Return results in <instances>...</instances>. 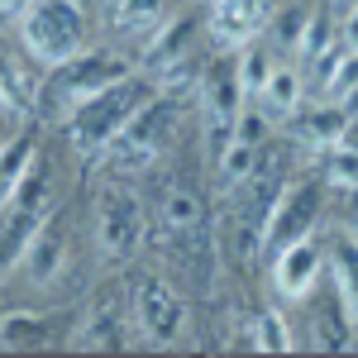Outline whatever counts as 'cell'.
<instances>
[{
	"mask_svg": "<svg viewBox=\"0 0 358 358\" xmlns=\"http://www.w3.org/2000/svg\"><path fill=\"white\" fill-rule=\"evenodd\" d=\"M148 239V215H143V196H138L134 177H115L96 196V244L106 263H129Z\"/></svg>",
	"mask_w": 358,
	"mask_h": 358,
	"instance_id": "obj_5",
	"label": "cell"
},
{
	"mask_svg": "<svg viewBox=\"0 0 358 358\" xmlns=\"http://www.w3.org/2000/svg\"><path fill=\"white\" fill-rule=\"evenodd\" d=\"M334 38H339V29H334V10H310L306 24H301V38H296V57L310 62V57L325 53Z\"/></svg>",
	"mask_w": 358,
	"mask_h": 358,
	"instance_id": "obj_23",
	"label": "cell"
},
{
	"mask_svg": "<svg viewBox=\"0 0 358 358\" xmlns=\"http://www.w3.org/2000/svg\"><path fill=\"white\" fill-rule=\"evenodd\" d=\"M129 310H134V330L143 334V344H153V349L177 344V339L187 334V325H192L182 292H177L167 277H153V273H143L134 282V292H129Z\"/></svg>",
	"mask_w": 358,
	"mask_h": 358,
	"instance_id": "obj_7",
	"label": "cell"
},
{
	"mask_svg": "<svg viewBox=\"0 0 358 358\" xmlns=\"http://www.w3.org/2000/svg\"><path fill=\"white\" fill-rule=\"evenodd\" d=\"M268 72H273V57L263 53V48H253V43H244V53H239V86H244V101L258 96V86L268 82Z\"/></svg>",
	"mask_w": 358,
	"mask_h": 358,
	"instance_id": "obj_25",
	"label": "cell"
},
{
	"mask_svg": "<svg viewBox=\"0 0 358 358\" xmlns=\"http://www.w3.org/2000/svg\"><path fill=\"white\" fill-rule=\"evenodd\" d=\"M354 349H358V325H354Z\"/></svg>",
	"mask_w": 358,
	"mask_h": 358,
	"instance_id": "obj_30",
	"label": "cell"
},
{
	"mask_svg": "<svg viewBox=\"0 0 358 358\" xmlns=\"http://www.w3.org/2000/svg\"><path fill=\"white\" fill-rule=\"evenodd\" d=\"M253 163H258V148L244 143V138H229V143H224V153L215 158V192L229 196L248 172H253Z\"/></svg>",
	"mask_w": 358,
	"mask_h": 358,
	"instance_id": "obj_20",
	"label": "cell"
},
{
	"mask_svg": "<svg viewBox=\"0 0 358 358\" xmlns=\"http://www.w3.org/2000/svg\"><path fill=\"white\" fill-rule=\"evenodd\" d=\"M330 273H334V301L344 306V320L358 325V239H339L330 248Z\"/></svg>",
	"mask_w": 358,
	"mask_h": 358,
	"instance_id": "obj_16",
	"label": "cell"
},
{
	"mask_svg": "<svg viewBox=\"0 0 358 358\" xmlns=\"http://www.w3.org/2000/svg\"><path fill=\"white\" fill-rule=\"evenodd\" d=\"M129 72H134V67L120 53H110V48H82L77 57H67V62H57V67L43 72V86H38L34 110L53 115V120H67L82 101H91L96 91H106L110 82L129 77Z\"/></svg>",
	"mask_w": 358,
	"mask_h": 358,
	"instance_id": "obj_3",
	"label": "cell"
},
{
	"mask_svg": "<svg viewBox=\"0 0 358 358\" xmlns=\"http://www.w3.org/2000/svg\"><path fill=\"white\" fill-rule=\"evenodd\" d=\"M24 5H29V0H0V15H20Z\"/></svg>",
	"mask_w": 358,
	"mask_h": 358,
	"instance_id": "obj_26",
	"label": "cell"
},
{
	"mask_svg": "<svg viewBox=\"0 0 358 358\" xmlns=\"http://www.w3.org/2000/svg\"><path fill=\"white\" fill-rule=\"evenodd\" d=\"M349 48H358V10H349Z\"/></svg>",
	"mask_w": 358,
	"mask_h": 358,
	"instance_id": "obj_27",
	"label": "cell"
},
{
	"mask_svg": "<svg viewBox=\"0 0 358 358\" xmlns=\"http://www.w3.org/2000/svg\"><path fill=\"white\" fill-rule=\"evenodd\" d=\"M248 106L263 115L268 124H287V120H292V115L306 106V82H301V72H296L292 62H273L268 82L258 86V96H253Z\"/></svg>",
	"mask_w": 358,
	"mask_h": 358,
	"instance_id": "obj_12",
	"label": "cell"
},
{
	"mask_svg": "<svg viewBox=\"0 0 358 358\" xmlns=\"http://www.w3.org/2000/svg\"><path fill=\"white\" fill-rule=\"evenodd\" d=\"M20 273L29 277V287H53L62 263H67V234H62V215L48 206V215L38 220V229L29 234V244L20 248Z\"/></svg>",
	"mask_w": 358,
	"mask_h": 358,
	"instance_id": "obj_10",
	"label": "cell"
},
{
	"mask_svg": "<svg viewBox=\"0 0 358 358\" xmlns=\"http://www.w3.org/2000/svg\"><path fill=\"white\" fill-rule=\"evenodd\" d=\"M192 24H196L192 15H172L167 24H153V38L143 43L138 67H143L148 77H158V72H167V67H172V62L192 57V34H196Z\"/></svg>",
	"mask_w": 358,
	"mask_h": 358,
	"instance_id": "obj_14",
	"label": "cell"
},
{
	"mask_svg": "<svg viewBox=\"0 0 358 358\" xmlns=\"http://www.w3.org/2000/svg\"><path fill=\"white\" fill-rule=\"evenodd\" d=\"M210 5H215L210 10V38L220 48H244V43H253L277 10V0H210Z\"/></svg>",
	"mask_w": 358,
	"mask_h": 358,
	"instance_id": "obj_11",
	"label": "cell"
},
{
	"mask_svg": "<svg viewBox=\"0 0 358 358\" xmlns=\"http://www.w3.org/2000/svg\"><path fill=\"white\" fill-rule=\"evenodd\" d=\"M282 187H287V177H277V167H263V158H258L253 172L224 196V201H229L224 244H229V253H234L239 263H248L253 253H263V229H268V215H273Z\"/></svg>",
	"mask_w": 358,
	"mask_h": 358,
	"instance_id": "obj_6",
	"label": "cell"
},
{
	"mask_svg": "<svg viewBox=\"0 0 358 358\" xmlns=\"http://www.w3.org/2000/svg\"><path fill=\"white\" fill-rule=\"evenodd\" d=\"M153 91H158V86H153L148 72H129V77L110 82L106 91H96L91 101H82L77 110L67 115V143H72L77 153H86V158L101 153V148L129 124V115H134Z\"/></svg>",
	"mask_w": 358,
	"mask_h": 358,
	"instance_id": "obj_2",
	"label": "cell"
},
{
	"mask_svg": "<svg viewBox=\"0 0 358 358\" xmlns=\"http://www.w3.org/2000/svg\"><path fill=\"white\" fill-rule=\"evenodd\" d=\"M29 163H34V143H29L24 134L10 138V143L0 148V210L10 206V196H15V187H20V177L29 172Z\"/></svg>",
	"mask_w": 358,
	"mask_h": 358,
	"instance_id": "obj_22",
	"label": "cell"
},
{
	"mask_svg": "<svg viewBox=\"0 0 358 358\" xmlns=\"http://www.w3.org/2000/svg\"><path fill=\"white\" fill-rule=\"evenodd\" d=\"M315 167H320V177L339 187V192H358V143L349 138H330L320 153H315Z\"/></svg>",
	"mask_w": 358,
	"mask_h": 358,
	"instance_id": "obj_17",
	"label": "cell"
},
{
	"mask_svg": "<svg viewBox=\"0 0 358 358\" xmlns=\"http://www.w3.org/2000/svg\"><path fill=\"white\" fill-rule=\"evenodd\" d=\"M248 339H253V349H268V354H292L296 349V339L287 334V320L277 315V310H258L253 320H248Z\"/></svg>",
	"mask_w": 358,
	"mask_h": 358,
	"instance_id": "obj_24",
	"label": "cell"
},
{
	"mask_svg": "<svg viewBox=\"0 0 358 358\" xmlns=\"http://www.w3.org/2000/svg\"><path fill=\"white\" fill-rule=\"evenodd\" d=\"M106 10V24L120 29V34H138V29H153L163 20L167 0H101Z\"/></svg>",
	"mask_w": 358,
	"mask_h": 358,
	"instance_id": "obj_18",
	"label": "cell"
},
{
	"mask_svg": "<svg viewBox=\"0 0 358 358\" xmlns=\"http://www.w3.org/2000/svg\"><path fill=\"white\" fill-rule=\"evenodd\" d=\"M334 15H349V10H358V0H330Z\"/></svg>",
	"mask_w": 358,
	"mask_h": 358,
	"instance_id": "obj_29",
	"label": "cell"
},
{
	"mask_svg": "<svg viewBox=\"0 0 358 358\" xmlns=\"http://www.w3.org/2000/svg\"><path fill=\"white\" fill-rule=\"evenodd\" d=\"M20 43L38 67H57L86 48V15L77 0H29L20 10Z\"/></svg>",
	"mask_w": 358,
	"mask_h": 358,
	"instance_id": "obj_4",
	"label": "cell"
},
{
	"mask_svg": "<svg viewBox=\"0 0 358 358\" xmlns=\"http://www.w3.org/2000/svg\"><path fill=\"white\" fill-rule=\"evenodd\" d=\"M201 224H206V201L192 187H167L163 206H158V229L167 239H177V234H192Z\"/></svg>",
	"mask_w": 358,
	"mask_h": 358,
	"instance_id": "obj_15",
	"label": "cell"
},
{
	"mask_svg": "<svg viewBox=\"0 0 358 358\" xmlns=\"http://www.w3.org/2000/svg\"><path fill=\"white\" fill-rule=\"evenodd\" d=\"M77 349H115L120 344V287L106 282V287H96L91 292V301H86V315L82 325H77V339H72Z\"/></svg>",
	"mask_w": 358,
	"mask_h": 358,
	"instance_id": "obj_13",
	"label": "cell"
},
{
	"mask_svg": "<svg viewBox=\"0 0 358 358\" xmlns=\"http://www.w3.org/2000/svg\"><path fill=\"white\" fill-rule=\"evenodd\" d=\"M310 344L315 349H354V325L344 320V306L330 301V306H310Z\"/></svg>",
	"mask_w": 358,
	"mask_h": 358,
	"instance_id": "obj_19",
	"label": "cell"
},
{
	"mask_svg": "<svg viewBox=\"0 0 358 358\" xmlns=\"http://www.w3.org/2000/svg\"><path fill=\"white\" fill-rule=\"evenodd\" d=\"M38 344H48V320H38L29 310L0 315V349H38Z\"/></svg>",
	"mask_w": 358,
	"mask_h": 358,
	"instance_id": "obj_21",
	"label": "cell"
},
{
	"mask_svg": "<svg viewBox=\"0 0 358 358\" xmlns=\"http://www.w3.org/2000/svg\"><path fill=\"white\" fill-rule=\"evenodd\" d=\"M320 268H325V248L310 234H301V239H292V244H282L273 253V287L287 301H310V292L320 282Z\"/></svg>",
	"mask_w": 358,
	"mask_h": 358,
	"instance_id": "obj_9",
	"label": "cell"
},
{
	"mask_svg": "<svg viewBox=\"0 0 358 358\" xmlns=\"http://www.w3.org/2000/svg\"><path fill=\"white\" fill-rule=\"evenodd\" d=\"M187 110H192V96L153 91V96L129 115V124L101 148L106 172H115V177H143V172H148V167L177 143L182 124H187Z\"/></svg>",
	"mask_w": 358,
	"mask_h": 358,
	"instance_id": "obj_1",
	"label": "cell"
},
{
	"mask_svg": "<svg viewBox=\"0 0 358 358\" xmlns=\"http://www.w3.org/2000/svg\"><path fill=\"white\" fill-rule=\"evenodd\" d=\"M344 138H349V143H358V110L349 115V124H344Z\"/></svg>",
	"mask_w": 358,
	"mask_h": 358,
	"instance_id": "obj_28",
	"label": "cell"
},
{
	"mask_svg": "<svg viewBox=\"0 0 358 358\" xmlns=\"http://www.w3.org/2000/svg\"><path fill=\"white\" fill-rule=\"evenodd\" d=\"M315 215H320V187L315 182H287L273 215H268V229H263V253H277L282 244L310 234Z\"/></svg>",
	"mask_w": 358,
	"mask_h": 358,
	"instance_id": "obj_8",
	"label": "cell"
}]
</instances>
